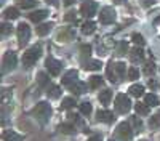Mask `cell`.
<instances>
[{
    "label": "cell",
    "instance_id": "1",
    "mask_svg": "<svg viewBox=\"0 0 160 141\" xmlns=\"http://www.w3.org/2000/svg\"><path fill=\"white\" fill-rule=\"evenodd\" d=\"M32 114L37 117V120L40 123H45V122H48L50 115H51V106L48 104V103L42 101V103H38V104L32 109Z\"/></svg>",
    "mask_w": 160,
    "mask_h": 141
},
{
    "label": "cell",
    "instance_id": "2",
    "mask_svg": "<svg viewBox=\"0 0 160 141\" xmlns=\"http://www.w3.org/2000/svg\"><path fill=\"white\" fill-rule=\"evenodd\" d=\"M40 51H42V50H40L38 45L31 47V48L22 55V66H24V68H31V66H34L35 61L40 58Z\"/></svg>",
    "mask_w": 160,
    "mask_h": 141
},
{
    "label": "cell",
    "instance_id": "3",
    "mask_svg": "<svg viewBox=\"0 0 160 141\" xmlns=\"http://www.w3.org/2000/svg\"><path fill=\"white\" fill-rule=\"evenodd\" d=\"M115 138L120 141H130L133 138V128L130 127L128 122H122L118 123L115 128Z\"/></svg>",
    "mask_w": 160,
    "mask_h": 141
},
{
    "label": "cell",
    "instance_id": "4",
    "mask_svg": "<svg viewBox=\"0 0 160 141\" xmlns=\"http://www.w3.org/2000/svg\"><path fill=\"white\" fill-rule=\"evenodd\" d=\"M130 109H131V101H130V98H128L127 95H123V93L117 95V98H115V111L120 112V114H127Z\"/></svg>",
    "mask_w": 160,
    "mask_h": 141
},
{
    "label": "cell",
    "instance_id": "5",
    "mask_svg": "<svg viewBox=\"0 0 160 141\" xmlns=\"http://www.w3.org/2000/svg\"><path fill=\"white\" fill-rule=\"evenodd\" d=\"M45 66H47V69H48V72L51 75H58L61 72V69H62V63L55 59L53 56H48L47 61H45Z\"/></svg>",
    "mask_w": 160,
    "mask_h": 141
},
{
    "label": "cell",
    "instance_id": "6",
    "mask_svg": "<svg viewBox=\"0 0 160 141\" xmlns=\"http://www.w3.org/2000/svg\"><path fill=\"white\" fill-rule=\"evenodd\" d=\"M29 37H31V29H29V26L24 24V23H21V24L18 26V42H19V45L22 47V45L28 43Z\"/></svg>",
    "mask_w": 160,
    "mask_h": 141
},
{
    "label": "cell",
    "instance_id": "7",
    "mask_svg": "<svg viewBox=\"0 0 160 141\" xmlns=\"http://www.w3.org/2000/svg\"><path fill=\"white\" fill-rule=\"evenodd\" d=\"M99 21L102 24H112L115 21V11L111 7H104L99 13Z\"/></svg>",
    "mask_w": 160,
    "mask_h": 141
},
{
    "label": "cell",
    "instance_id": "8",
    "mask_svg": "<svg viewBox=\"0 0 160 141\" xmlns=\"http://www.w3.org/2000/svg\"><path fill=\"white\" fill-rule=\"evenodd\" d=\"M96 10H98V5L95 2H83L82 7H80V13L85 16V18H91V16H95L96 15Z\"/></svg>",
    "mask_w": 160,
    "mask_h": 141
},
{
    "label": "cell",
    "instance_id": "9",
    "mask_svg": "<svg viewBox=\"0 0 160 141\" xmlns=\"http://www.w3.org/2000/svg\"><path fill=\"white\" fill-rule=\"evenodd\" d=\"M15 66H16V55L13 51H7L3 55V72L15 69Z\"/></svg>",
    "mask_w": 160,
    "mask_h": 141
},
{
    "label": "cell",
    "instance_id": "10",
    "mask_svg": "<svg viewBox=\"0 0 160 141\" xmlns=\"http://www.w3.org/2000/svg\"><path fill=\"white\" fill-rule=\"evenodd\" d=\"M96 119H98L99 122H104V123H112V122L115 120V115H114L111 111L101 109V111H98V114H96Z\"/></svg>",
    "mask_w": 160,
    "mask_h": 141
},
{
    "label": "cell",
    "instance_id": "11",
    "mask_svg": "<svg viewBox=\"0 0 160 141\" xmlns=\"http://www.w3.org/2000/svg\"><path fill=\"white\" fill-rule=\"evenodd\" d=\"M77 77H78V72L77 71H68L64 74V77H62V85H66V87H71L72 83H75L77 82Z\"/></svg>",
    "mask_w": 160,
    "mask_h": 141
},
{
    "label": "cell",
    "instance_id": "12",
    "mask_svg": "<svg viewBox=\"0 0 160 141\" xmlns=\"http://www.w3.org/2000/svg\"><path fill=\"white\" fill-rule=\"evenodd\" d=\"M82 66L85 71H99L101 69V61H96V59H82Z\"/></svg>",
    "mask_w": 160,
    "mask_h": 141
},
{
    "label": "cell",
    "instance_id": "13",
    "mask_svg": "<svg viewBox=\"0 0 160 141\" xmlns=\"http://www.w3.org/2000/svg\"><path fill=\"white\" fill-rule=\"evenodd\" d=\"M106 75H108V80L112 82V83H115V82L118 80V75H117V72H115V63L109 61L108 68H106Z\"/></svg>",
    "mask_w": 160,
    "mask_h": 141
},
{
    "label": "cell",
    "instance_id": "14",
    "mask_svg": "<svg viewBox=\"0 0 160 141\" xmlns=\"http://www.w3.org/2000/svg\"><path fill=\"white\" fill-rule=\"evenodd\" d=\"M48 16V11L47 10H37V11H32L29 15V19L34 21V23H40L42 19H45Z\"/></svg>",
    "mask_w": 160,
    "mask_h": 141
},
{
    "label": "cell",
    "instance_id": "15",
    "mask_svg": "<svg viewBox=\"0 0 160 141\" xmlns=\"http://www.w3.org/2000/svg\"><path fill=\"white\" fill-rule=\"evenodd\" d=\"M130 59L133 61V63H139V61H142L144 59V51L141 50V48H133L131 51H130Z\"/></svg>",
    "mask_w": 160,
    "mask_h": 141
},
{
    "label": "cell",
    "instance_id": "16",
    "mask_svg": "<svg viewBox=\"0 0 160 141\" xmlns=\"http://www.w3.org/2000/svg\"><path fill=\"white\" fill-rule=\"evenodd\" d=\"M69 90L71 92H74L75 95H82V93H85L87 92V83H83V82H75V83H72L71 87H69Z\"/></svg>",
    "mask_w": 160,
    "mask_h": 141
},
{
    "label": "cell",
    "instance_id": "17",
    "mask_svg": "<svg viewBox=\"0 0 160 141\" xmlns=\"http://www.w3.org/2000/svg\"><path fill=\"white\" fill-rule=\"evenodd\" d=\"M3 141H22V136L11 132V130H5L3 132Z\"/></svg>",
    "mask_w": 160,
    "mask_h": 141
},
{
    "label": "cell",
    "instance_id": "18",
    "mask_svg": "<svg viewBox=\"0 0 160 141\" xmlns=\"http://www.w3.org/2000/svg\"><path fill=\"white\" fill-rule=\"evenodd\" d=\"M18 16H19V10L15 7H10L3 11V18H7V19H16Z\"/></svg>",
    "mask_w": 160,
    "mask_h": 141
},
{
    "label": "cell",
    "instance_id": "19",
    "mask_svg": "<svg viewBox=\"0 0 160 141\" xmlns=\"http://www.w3.org/2000/svg\"><path fill=\"white\" fill-rule=\"evenodd\" d=\"M128 92H130V95H131V96L139 98V96H142V95H144V87H142V85H139V83H138V85H131Z\"/></svg>",
    "mask_w": 160,
    "mask_h": 141
},
{
    "label": "cell",
    "instance_id": "20",
    "mask_svg": "<svg viewBox=\"0 0 160 141\" xmlns=\"http://www.w3.org/2000/svg\"><path fill=\"white\" fill-rule=\"evenodd\" d=\"M111 98H112V92H111L109 88H106V90H102V92H99V101L102 103V104H109Z\"/></svg>",
    "mask_w": 160,
    "mask_h": 141
},
{
    "label": "cell",
    "instance_id": "21",
    "mask_svg": "<svg viewBox=\"0 0 160 141\" xmlns=\"http://www.w3.org/2000/svg\"><path fill=\"white\" fill-rule=\"evenodd\" d=\"M59 132H62V133H66V135H72V133H75V125H72L71 122L61 123V125H59Z\"/></svg>",
    "mask_w": 160,
    "mask_h": 141
},
{
    "label": "cell",
    "instance_id": "22",
    "mask_svg": "<svg viewBox=\"0 0 160 141\" xmlns=\"http://www.w3.org/2000/svg\"><path fill=\"white\" fill-rule=\"evenodd\" d=\"M135 111L138 115H148L149 114V106L146 103H136L135 104Z\"/></svg>",
    "mask_w": 160,
    "mask_h": 141
},
{
    "label": "cell",
    "instance_id": "23",
    "mask_svg": "<svg viewBox=\"0 0 160 141\" xmlns=\"http://www.w3.org/2000/svg\"><path fill=\"white\" fill-rule=\"evenodd\" d=\"M95 29H96V24L93 23V21H87V23H83V26H82V32H83L85 35L93 34V32H95Z\"/></svg>",
    "mask_w": 160,
    "mask_h": 141
},
{
    "label": "cell",
    "instance_id": "24",
    "mask_svg": "<svg viewBox=\"0 0 160 141\" xmlns=\"http://www.w3.org/2000/svg\"><path fill=\"white\" fill-rule=\"evenodd\" d=\"M101 85H102V77H99V75H91L90 77V88L96 90Z\"/></svg>",
    "mask_w": 160,
    "mask_h": 141
},
{
    "label": "cell",
    "instance_id": "25",
    "mask_svg": "<svg viewBox=\"0 0 160 141\" xmlns=\"http://www.w3.org/2000/svg\"><path fill=\"white\" fill-rule=\"evenodd\" d=\"M144 103L148 106H157L158 104V98L154 93H148V95H144Z\"/></svg>",
    "mask_w": 160,
    "mask_h": 141
},
{
    "label": "cell",
    "instance_id": "26",
    "mask_svg": "<svg viewBox=\"0 0 160 141\" xmlns=\"http://www.w3.org/2000/svg\"><path fill=\"white\" fill-rule=\"evenodd\" d=\"M48 96L50 98H53V99H56V98H59L61 96V88L59 87H56V85H51L50 88H48Z\"/></svg>",
    "mask_w": 160,
    "mask_h": 141
},
{
    "label": "cell",
    "instance_id": "27",
    "mask_svg": "<svg viewBox=\"0 0 160 141\" xmlns=\"http://www.w3.org/2000/svg\"><path fill=\"white\" fill-rule=\"evenodd\" d=\"M91 111H93V108H91V103H90V101L80 103V112H82L83 115H90Z\"/></svg>",
    "mask_w": 160,
    "mask_h": 141
},
{
    "label": "cell",
    "instance_id": "28",
    "mask_svg": "<svg viewBox=\"0 0 160 141\" xmlns=\"http://www.w3.org/2000/svg\"><path fill=\"white\" fill-rule=\"evenodd\" d=\"M51 28H53L51 23H48V24H40L38 28H37V34H38V35H47V34L51 31Z\"/></svg>",
    "mask_w": 160,
    "mask_h": 141
},
{
    "label": "cell",
    "instance_id": "29",
    "mask_svg": "<svg viewBox=\"0 0 160 141\" xmlns=\"http://www.w3.org/2000/svg\"><path fill=\"white\" fill-rule=\"evenodd\" d=\"M115 72L118 75V79H123L125 77V64L123 63H115Z\"/></svg>",
    "mask_w": 160,
    "mask_h": 141
},
{
    "label": "cell",
    "instance_id": "30",
    "mask_svg": "<svg viewBox=\"0 0 160 141\" xmlns=\"http://www.w3.org/2000/svg\"><path fill=\"white\" fill-rule=\"evenodd\" d=\"M128 50V43L123 40V42H120L118 45H117V50H115V53L118 55V56H122V55H125V51Z\"/></svg>",
    "mask_w": 160,
    "mask_h": 141
},
{
    "label": "cell",
    "instance_id": "31",
    "mask_svg": "<svg viewBox=\"0 0 160 141\" xmlns=\"http://www.w3.org/2000/svg\"><path fill=\"white\" fill-rule=\"evenodd\" d=\"M74 104H75L74 98H64L62 104H61V109H71V108H74Z\"/></svg>",
    "mask_w": 160,
    "mask_h": 141
},
{
    "label": "cell",
    "instance_id": "32",
    "mask_svg": "<svg viewBox=\"0 0 160 141\" xmlns=\"http://www.w3.org/2000/svg\"><path fill=\"white\" fill-rule=\"evenodd\" d=\"M35 5H37V2H35V0H21V2H19V7H21L22 10L34 8Z\"/></svg>",
    "mask_w": 160,
    "mask_h": 141
},
{
    "label": "cell",
    "instance_id": "33",
    "mask_svg": "<svg viewBox=\"0 0 160 141\" xmlns=\"http://www.w3.org/2000/svg\"><path fill=\"white\" fill-rule=\"evenodd\" d=\"M90 53H91V47L90 45H80V55H82V59L87 56H90Z\"/></svg>",
    "mask_w": 160,
    "mask_h": 141
},
{
    "label": "cell",
    "instance_id": "34",
    "mask_svg": "<svg viewBox=\"0 0 160 141\" xmlns=\"http://www.w3.org/2000/svg\"><path fill=\"white\" fill-rule=\"evenodd\" d=\"M154 72H155V66H154V63H148V64L144 66V74L151 77V75H154Z\"/></svg>",
    "mask_w": 160,
    "mask_h": 141
},
{
    "label": "cell",
    "instance_id": "35",
    "mask_svg": "<svg viewBox=\"0 0 160 141\" xmlns=\"http://www.w3.org/2000/svg\"><path fill=\"white\" fill-rule=\"evenodd\" d=\"M48 75L45 74V72H38V85L40 87H45L47 83H48Z\"/></svg>",
    "mask_w": 160,
    "mask_h": 141
},
{
    "label": "cell",
    "instance_id": "36",
    "mask_svg": "<svg viewBox=\"0 0 160 141\" xmlns=\"http://www.w3.org/2000/svg\"><path fill=\"white\" fill-rule=\"evenodd\" d=\"M138 77H139V71L136 68H130L128 69V79L130 80H136Z\"/></svg>",
    "mask_w": 160,
    "mask_h": 141
},
{
    "label": "cell",
    "instance_id": "37",
    "mask_svg": "<svg viewBox=\"0 0 160 141\" xmlns=\"http://www.w3.org/2000/svg\"><path fill=\"white\" fill-rule=\"evenodd\" d=\"M131 40L135 42L136 45H139V47H141V45H144V37H142L141 34H136V32H135V34L131 35Z\"/></svg>",
    "mask_w": 160,
    "mask_h": 141
},
{
    "label": "cell",
    "instance_id": "38",
    "mask_svg": "<svg viewBox=\"0 0 160 141\" xmlns=\"http://www.w3.org/2000/svg\"><path fill=\"white\" fill-rule=\"evenodd\" d=\"M131 123H133V127H135V130H138V132H141V128H142V122L136 117H131Z\"/></svg>",
    "mask_w": 160,
    "mask_h": 141
},
{
    "label": "cell",
    "instance_id": "39",
    "mask_svg": "<svg viewBox=\"0 0 160 141\" xmlns=\"http://www.w3.org/2000/svg\"><path fill=\"white\" fill-rule=\"evenodd\" d=\"M11 28H13L11 24H8V23H3V24H2V35H8V34H11V31H13Z\"/></svg>",
    "mask_w": 160,
    "mask_h": 141
},
{
    "label": "cell",
    "instance_id": "40",
    "mask_svg": "<svg viewBox=\"0 0 160 141\" xmlns=\"http://www.w3.org/2000/svg\"><path fill=\"white\" fill-rule=\"evenodd\" d=\"M149 125H151V128H157V127L160 125V120H158V117H157V115L151 117V120H149Z\"/></svg>",
    "mask_w": 160,
    "mask_h": 141
},
{
    "label": "cell",
    "instance_id": "41",
    "mask_svg": "<svg viewBox=\"0 0 160 141\" xmlns=\"http://www.w3.org/2000/svg\"><path fill=\"white\" fill-rule=\"evenodd\" d=\"M72 37H74V32H72V31H68V32H64V34H59V35H58L59 40H64V38H72Z\"/></svg>",
    "mask_w": 160,
    "mask_h": 141
},
{
    "label": "cell",
    "instance_id": "42",
    "mask_svg": "<svg viewBox=\"0 0 160 141\" xmlns=\"http://www.w3.org/2000/svg\"><path fill=\"white\" fill-rule=\"evenodd\" d=\"M149 87H151L152 90H157V88H158V82L154 80V79H149Z\"/></svg>",
    "mask_w": 160,
    "mask_h": 141
},
{
    "label": "cell",
    "instance_id": "43",
    "mask_svg": "<svg viewBox=\"0 0 160 141\" xmlns=\"http://www.w3.org/2000/svg\"><path fill=\"white\" fill-rule=\"evenodd\" d=\"M66 19H68V21H75V13L74 11H69L68 15H66Z\"/></svg>",
    "mask_w": 160,
    "mask_h": 141
},
{
    "label": "cell",
    "instance_id": "44",
    "mask_svg": "<svg viewBox=\"0 0 160 141\" xmlns=\"http://www.w3.org/2000/svg\"><path fill=\"white\" fill-rule=\"evenodd\" d=\"M88 141H102V139H101V136H99V135H95V136H91Z\"/></svg>",
    "mask_w": 160,
    "mask_h": 141
},
{
    "label": "cell",
    "instance_id": "45",
    "mask_svg": "<svg viewBox=\"0 0 160 141\" xmlns=\"http://www.w3.org/2000/svg\"><path fill=\"white\" fill-rule=\"evenodd\" d=\"M154 3V0H142V5L144 7H149V5H152Z\"/></svg>",
    "mask_w": 160,
    "mask_h": 141
},
{
    "label": "cell",
    "instance_id": "46",
    "mask_svg": "<svg viewBox=\"0 0 160 141\" xmlns=\"http://www.w3.org/2000/svg\"><path fill=\"white\" fill-rule=\"evenodd\" d=\"M47 3H50L53 7H58V0H47Z\"/></svg>",
    "mask_w": 160,
    "mask_h": 141
},
{
    "label": "cell",
    "instance_id": "47",
    "mask_svg": "<svg viewBox=\"0 0 160 141\" xmlns=\"http://www.w3.org/2000/svg\"><path fill=\"white\" fill-rule=\"evenodd\" d=\"M62 2H64V5H66V7H69V5H72V3L75 2V0H62Z\"/></svg>",
    "mask_w": 160,
    "mask_h": 141
},
{
    "label": "cell",
    "instance_id": "48",
    "mask_svg": "<svg viewBox=\"0 0 160 141\" xmlns=\"http://www.w3.org/2000/svg\"><path fill=\"white\" fill-rule=\"evenodd\" d=\"M112 2H115V3H123L125 0H112Z\"/></svg>",
    "mask_w": 160,
    "mask_h": 141
},
{
    "label": "cell",
    "instance_id": "49",
    "mask_svg": "<svg viewBox=\"0 0 160 141\" xmlns=\"http://www.w3.org/2000/svg\"><path fill=\"white\" fill-rule=\"evenodd\" d=\"M155 115H157V117H158V120H160V111H158V112H157Z\"/></svg>",
    "mask_w": 160,
    "mask_h": 141
},
{
    "label": "cell",
    "instance_id": "50",
    "mask_svg": "<svg viewBox=\"0 0 160 141\" xmlns=\"http://www.w3.org/2000/svg\"><path fill=\"white\" fill-rule=\"evenodd\" d=\"M141 141H148V139H141Z\"/></svg>",
    "mask_w": 160,
    "mask_h": 141
},
{
    "label": "cell",
    "instance_id": "51",
    "mask_svg": "<svg viewBox=\"0 0 160 141\" xmlns=\"http://www.w3.org/2000/svg\"><path fill=\"white\" fill-rule=\"evenodd\" d=\"M111 141H112V139H111Z\"/></svg>",
    "mask_w": 160,
    "mask_h": 141
}]
</instances>
